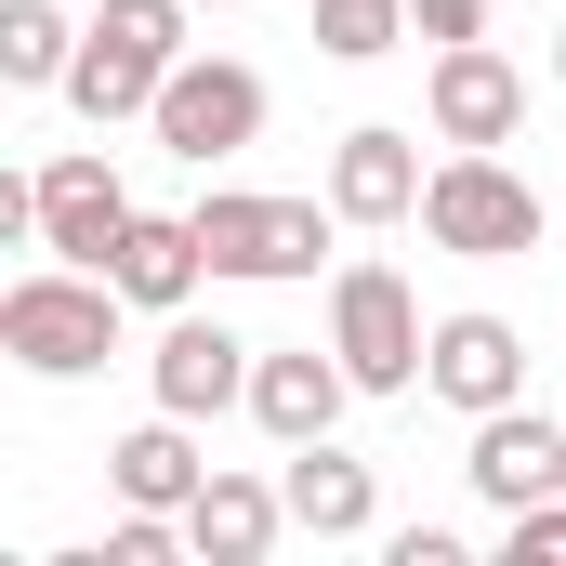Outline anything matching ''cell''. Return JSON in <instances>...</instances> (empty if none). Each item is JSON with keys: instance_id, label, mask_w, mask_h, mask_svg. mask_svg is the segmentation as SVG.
Listing matches in <instances>:
<instances>
[{"instance_id": "9c48e42d", "label": "cell", "mask_w": 566, "mask_h": 566, "mask_svg": "<svg viewBox=\"0 0 566 566\" xmlns=\"http://www.w3.org/2000/svg\"><path fill=\"white\" fill-rule=\"evenodd\" d=\"M422 119H434V145H514L527 133V66L488 53V40H448L422 80Z\"/></svg>"}, {"instance_id": "7a4b0ae2", "label": "cell", "mask_w": 566, "mask_h": 566, "mask_svg": "<svg viewBox=\"0 0 566 566\" xmlns=\"http://www.w3.org/2000/svg\"><path fill=\"white\" fill-rule=\"evenodd\" d=\"M185 27H198V0H106L93 27H80V66H66V106L93 119V133H119L158 106V80L185 66Z\"/></svg>"}, {"instance_id": "5b68a950", "label": "cell", "mask_w": 566, "mask_h": 566, "mask_svg": "<svg viewBox=\"0 0 566 566\" xmlns=\"http://www.w3.org/2000/svg\"><path fill=\"white\" fill-rule=\"evenodd\" d=\"M422 303H409V277L396 264H343L329 277V356L356 369V396H409L422 382Z\"/></svg>"}, {"instance_id": "4fadbf2b", "label": "cell", "mask_w": 566, "mask_h": 566, "mask_svg": "<svg viewBox=\"0 0 566 566\" xmlns=\"http://www.w3.org/2000/svg\"><path fill=\"white\" fill-rule=\"evenodd\" d=\"M461 474H474V501H488V514L554 501V488H566V434L514 396V409H488V422H474V461H461Z\"/></svg>"}, {"instance_id": "5bb4252c", "label": "cell", "mask_w": 566, "mask_h": 566, "mask_svg": "<svg viewBox=\"0 0 566 566\" xmlns=\"http://www.w3.org/2000/svg\"><path fill=\"white\" fill-rule=\"evenodd\" d=\"M106 277L133 290V316H185V303H198V277H211L198 211H133V224H119V251H106Z\"/></svg>"}, {"instance_id": "ba28073f", "label": "cell", "mask_w": 566, "mask_h": 566, "mask_svg": "<svg viewBox=\"0 0 566 566\" xmlns=\"http://www.w3.org/2000/svg\"><path fill=\"white\" fill-rule=\"evenodd\" d=\"M422 396H448L461 422L514 409V396H527V343H514V316H488V303L434 316V343H422Z\"/></svg>"}, {"instance_id": "7c38bea8", "label": "cell", "mask_w": 566, "mask_h": 566, "mask_svg": "<svg viewBox=\"0 0 566 566\" xmlns=\"http://www.w3.org/2000/svg\"><path fill=\"white\" fill-rule=\"evenodd\" d=\"M343 409H356V369H343V356H316V343H264V369H251V422L277 434V448H316Z\"/></svg>"}, {"instance_id": "2e32d148", "label": "cell", "mask_w": 566, "mask_h": 566, "mask_svg": "<svg viewBox=\"0 0 566 566\" xmlns=\"http://www.w3.org/2000/svg\"><path fill=\"white\" fill-rule=\"evenodd\" d=\"M290 527V488H264V474H211L198 501H185V541H198V566H264Z\"/></svg>"}, {"instance_id": "8992f818", "label": "cell", "mask_w": 566, "mask_h": 566, "mask_svg": "<svg viewBox=\"0 0 566 566\" xmlns=\"http://www.w3.org/2000/svg\"><path fill=\"white\" fill-rule=\"evenodd\" d=\"M145 133L171 145L185 171H211V158H238V145L264 133V66H238V53H185V66L158 80V106H145Z\"/></svg>"}, {"instance_id": "7402d4cb", "label": "cell", "mask_w": 566, "mask_h": 566, "mask_svg": "<svg viewBox=\"0 0 566 566\" xmlns=\"http://www.w3.org/2000/svg\"><path fill=\"white\" fill-rule=\"evenodd\" d=\"M396 566H461V527H396Z\"/></svg>"}, {"instance_id": "ac0fdd59", "label": "cell", "mask_w": 566, "mask_h": 566, "mask_svg": "<svg viewBox=\"0 0 566 566\" xmlns=\"http://www.w3.org/2000/svg\"><path fill=\"white\" fill-rule=\"evenodd\" d=\"M66 66H80V27L53 0H0V80L13 93H66Z\"/></svg>"}, {"instance_id": "8fae6325", "label": "cell", "mask_w": 566, "mask_h": 566, "mask_svg": "<svg viewBox=\"0 0 566 566\" xmlns=\"http://www.w3.org/2000/svg\"><path fill=\"white\" fill-rule=\"evenodd\" d=\"M422 145L396 133V119H369V133H343L329 145V211L343 224H422Z\"/></svg>"}, {"instance_id": "d6986e66", "label": "cell", "mask_w": 566, "mask_h": 566, "mask_svg": "<svg viewBox=\"0 0 566 566\" xmlns=\"http://www.w3.org/2000/svg\"><path fill=\"white\" fill-rule=\"evenodd\" d=\"M396 40H409V0H316V53L329 66H369Z\"/></svg>"}, {"instance_id": "9a60e30c", "label": "cell", "mask_w": 566, "mask_h": 566, "mask_svg": "<svg viewBox=\"0 0 566 566\" xmlns=\"http://www.w3.org/2000/svg\"><path fill=\"white\" fill-rule=\"evenodd\" d=\"M106 488H119L133 514H185V501L211 488V461H198V422H185V409H158V422H133L119 448H106Z\"/></svg>"}, {"instance_id": "e0dca14e", "label": "cell", "mask_w": 566, "mask_h": 566, "mask_svg": "<svg viewBox=\"0 0 566 566\" xmlns=\"http://www.w3.org/2000/svg\"><path fill=\"white\" fill-rule=\"evenodd\" d=\"M290 527H303V541H369V527H382V488H369V461H343V448H329V434H316V448H290Z\"/></svg>"}, {"instance_id": "30bf717a", "label": "cell", "mask_w": 566, "mask_h": 566, "mask_svg": "<svg viewBox=\"0 0 566 566\" xmlns=\"http://www.w3.org/2000/svg\"><path fill=\"white\" fill-rule=\"evenodd\" d=\"M119 224H133V185L106 171V145H66V158H40V251H66V264H106V251H119Z\"/></svg>"}, {"instance_id": "603a6c76", "label": "cell", "mask_w": 566, "mask_h": 566, "mask_svg": "<svg viewBox=\"0 0 566 566\" xmlns=\"http://www.w3.org/2000/svg\"><path fill=\"white\" fill-rule=\"evenodd\" d=\"M198 13H238V0H198Z\"/></svg>"}, {"instance_id": "6da1fadb", "label": "cell", "mask_w": 566, "mask_h": 566, "mask_svg": "<svg viewBox=\"0 0 566 566\" xmlns=\"http://www.w3.org/2000/svg\"><path fill=\"white\" fill-rule=\"evenodd\" d=\"M119 316H133V290L106 277V264H27V277L0 290V356L27 369V382H93L106 356H119Z\"/></svg>"}, {"instance_id": "3957f363", "label": "cell", "mask_w": 566, "mask_h": 566, "mask_svg": "<svg viewBox=\"0 0 566 566\" xmlns=\"http://www.w3.org/2000/svg\"><path fill=\"white\" fill-rule=\"evenodd\" d=\"M422 238L461 251V264H527L541 251V185L501 158V145H448L422 185Z\"/></svg>"}, {"instance_id": "cb8c5ba5", "label": "cell", "mask_w": 566, "mask_h": 566, "mask_svg": "<svg viewBox=\"0 0 566 566\" xmlns=\"http://www.w3.org/2000/svg\"><path fill=\"white\" fill-rule=\"evenodd\" d=\"M554 80H566V40H554Z\"/></svg>"}, {"instance_id": "277c9868", "label": "cell", "mask_w": 566, "mask_h": 566, "mask_svg": "<svg viewBox=\"0 0 566 566\" xmlns=\"http://www.w3.org/2000/svg\"><path fill=\"white\" fill-rule=\"evenodd\" d=\"M329 224H343L329 198H251V185H211V198H198V251H211V277H251V290L316 277Z\"/></svg>"}, {"instance_id": "52a82bcc", "label": "cell", "mask_w": 566, "mask_h": 566, "mask_svg": "<svg viewBox=\"0 0 566 566\" xmlns=\"http://www.w3.org/2000/svg\"><path fill=\"white\" fill-rule=\"evenodd\" d=\"M251 369H264V343H238L224 316H158V356H145L158 409H185V422H224V409H251Z\"/></svg>"}, {"instance_id": "ffe728a7", "label": "cell", "mask_w": 566, "mask_h": 566, "mask_svg": "<svg viewBox=\"0 0 566 566\" xmlns=\"http://www.w3.org/2000/svg\"><path fill=\"white\" fill-rule=\"evenodd\" d=\"M501 566H566V488H554V501H514V514H501Z\"/></svg>"}, {"instance_id": "44dd1931", "label": "cell", "mask_w": 566, "mask_h": 566, "mask_svg": "<svg viewBox=\"0 0 566 566\" xmlns=\"http://www.w3.org/2000/svg\"><path fill=\"white\" fill-rule=\"evenodd\" d=\"M409 27H422L434 53H448V40H488V0H409Z\"/></svg>"}]
</instances>
